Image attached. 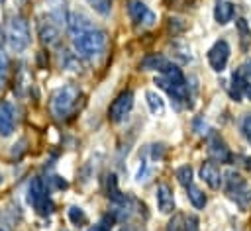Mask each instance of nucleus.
<instances>
[{"label":"nucleus","mask_w":251,"mask_h":231,"mask_svg":"<svg viewBox=\"0 0 251 231\" xmlns=\"http://www.w3.org/2000/svg\"><path fill=\"white\" fill-rule=\"evenodd\" d=\"M69 219H71L73 225H84L86 223V213L80 208L73 206V208H69Z\"/></svg>","instance_id":"4be33fe9"},{"label":"nucleus","mask_w":251,"mask_h":231,"mask_svg":"<svg viewBox=\"0 0 251 231\" xmlns=\"http://www.w3.org/2000/svg\"><path fill=\"white\" fill-rule=\"evenodd\" d=\"M241 131H243V135L251 141V114L243 116V119H241Z\"/></svg>","instance_id":"393cba45"},{"label":"nucleus","mask_w":251,"mask_h":231,"mask_svg":"<svg viewBox=\"0 0 251 231\" xmlns=\"http://www.w3.org/2000/svg\"><path fill=\"white\" fill-rule=\"evenodd\" d=\"M14 127H16V112L10 102L2 100L0 102V135L2 137L12 135Z\"/></svg>","instance_id":"1a4fd4ad"},{"label":"nucleus","mask_w":251,"mask_h":231,"mask_svg":"<svg viewBox=\"0 0 251 231\" xmlns=\"http://www.w3.org/2000/svg\"><path fill=\"white\" fill-rule=\"evenodd\" d=\"M169 63H171V61H167L163 55H149V57L143 59L141 67L147 69V70H159V72H163V70L169 67Z\"/></svg>","instance_id":"f3484780"},{"label":"nucleus","mask_w":251,"mask_h":231,"mask_svg":"<svg viewBox=\"0 0 251 231\" xmlns=\"http://www.w3.org/2000/svg\"><path fill=\"white\" fill-rule=\"evenodd\" d=\"M4 35H6L8 47L16 53H22L29 45V27H27V22L22 16H12L6 22Z\"/></svg>","instance_id":"7ed1b4c3"},{"label":"nucleus","mask_w":251,"mask_h":231,"mask_svg":"<svg viewBox=\"0 0 251 231\" xmlns=\"http://www.w3.org/2000/svg\"><path fill=\"white\" fill-rule=\"evenodd\" d=\"M0 231H2V229H0Z\"/></svg>","instance_id":"c756f323"},{"label":"nucleus","mask_w":251,"mask_h":231,"mask_svg":"<svg viewBox=\"0 0 251 231\" xmlns=\"http://www.w3.org/2000/svg\"><path fill=\"white\" fill-rule=\"evenodd\" d=\"M47 18L53 20L57 25L67 23V12H65V0H49L47 2Z\"/></svg>","instance_id":"4468645a"},{"label":"nucleus","mask_w":251,"mask_h":231,"mask_svg":"<svg viewBox=\"0 0 251 231\" xmlns=\"http://www.w3.org/2000/svg\"><path fill=\"white\" fill-rule=\"evenodd\" d=\"M94 12H98L100 16H108L112 10V0H86Z\"/></svg>","instance_id":"412c9836"},{"label":"nucleus","mask_w":251,"mask_h":231,"mask_svg":"<svg viewBox=\"0 0 251 231\" xmlns=\"http://www.w3.org/2000/svg\"><path fill=\"white\" fill-rule=\"evenodd\" d=\"M27 198H29V204L35 208L37 213L47 215V213L53 211V204H51V200L47 196V188H45V184H43L41 178H33L31 180V184H29V196Z\"/></svg>","instance_id":"20e7f679"},{"label":"nucleus","mask_w":251,"mask_h":231,"mask_svg":"<svg viewBox=\"0 0 251 231\" xmlns=\"http://www.w3.org/2000/svg\"><path fill=\"white\" fill-rule=\"evenodd\" d=\"M239 74H241L245 80H251V61H249V63H245V65L239 69Z\"/></svg>","instance_id":"a878e982"},{"label":"nucleus","mask_w":251,"mask_h":231,"mask_svg":"<svg viewBox=\"0 0 251 231\" xmlns=\"http://www.w3.org/2000/svg\"><path fill=\"white\" fill-rule=\"evenodd\" d=\"M39 37L45 45H55L59 43V25L53 20H41L39 22Z\"/></svg>","instance_id":"ddd939ff"},{"label":"nucleus","mask_w":251,"mask_h":231,"mask_svg":"<svg viewBox=\"0 0 251 231\" xmlns=\"http://www.w3.org/2000/svg\"><path fill=\"white\" fill-rule=\"evenodd\" d=\"M73 47H75L78 57L92 59V57H96V55H100L104 51V47H106V33L102 29L88 27V29L73 35Z\"/></svg>","instance_id":"f257e3e1"},{"label":"nucleus","mask_w":251,"mask_h":231,"mask_svg":"<svg viewBox=\"0 0 251 231\" xmlns=\"http://www.w3.org/2000/svg\"><path fill=\"white\" fill-rule=\"evenodd\" d=\"M145 98H147V106H149L151 114H155V116H163V112H165V100H163L157 92H153V90L145 92Z\"/></svg>","instance_id":"a211bd4d"},{"label":"nucleus","mask_w":251,"mask_h":231,"mask_svg":"<svg viewBox=\"0 0 251 231\" xmlns=\"http://www.w3.org/2000/svg\"><path fill=\"white\" fill-rule=\"evenodd\" d=\"M196 217H192V215H182V213H178V215H175L171 221H169V229L167 231H196Z\"/></svg>","instance_id":"2eb2a0df"},{"label":"nucleus","mask_w":251,"mask_h":231,"mask_svg":"<svg viewBox=\"0 0 251 231\" xmlns=\"http://www.w3.org/2000/svg\"><path fill=\"white\" fill-rule=\"evenodd\" d=\"M127 12H129V18L137 25H153L155 23V14L141 0H131L127 6Z\"/></svg>","instance_id":"0eeeda50"},{"label":"nucleus","mask_w":251,"mask_h":231,"mask_svg":"<svg viewBox=\"0 0 251 231\" xmlns=\"http://www.w3.org/2000/svg\"><path fill=\"white\" fill-rule=\"evenodd\" d=\"M155 198H157V208L161 213H171L175 209V194L169 184H159Z\"/></svg>","instance_id":"f8f14e48"},{"label":"nucleus","mask_w":251,"mask_h":231,"mask_svg":"<svg viewBox=\"0 0 251 231\" xmlns=\"http://www.w3.org/2000/svg\"><path fill=\"white\" fill-rule=\"evenodd\" d=\"M0 182H2V172H0Z\"/></svg>","instance_id":"c85d7f7f"},{"label":"nucleus","mask_w":251,"mask_h":231,"mask_svg":"<svg viewBox=\"0 0 251 231\" xmlns=\"http://www.w3.org/2000/svg\"><path fill=\"white\" fill-rule=\"evenodd\" d=\"M229 45H227V41H224V39H220V41H216L212 47H210V51H208V63H210V67L216 70V72H222L224 69H226V65H227V61H229Z\"/></svg>","instance_id":"423d86ee"},{"label":"nucleus","mask_w":251,"mask_h":231,"mask_svg":"<svg viewBox=\"0 0 251 231\" xmlns=\"http://www.w3.org/2000/svg\"><path fill=\"white\" fill-rule=\"evenodd\" d=\"M186 192H188V200L192 202V206H194V208H198V209H200V208H204V206H206V196H204V192H202L200 188H196V186L192 184V186H188V188H186Z\"/></svg>","instance_id":"6ab92c4d"},{"label":"nucleus","mask_w":251,"mask_h":231,"mask_svg":"<svg viewBox=\"0 0 251 231\" xmlns=\"http://www.w3.org/2000/svg\"><path fill=\"white\" fill-rule=\"evenodd\" d=\"M169 2H171V0H169Z\"/></svg>","instance_id":"7c9ffc66"},{"label":"nucleus","mask_w":251,"mask_h":231,"mask_svg":"<svg viewBox=\"0 0 251 231\" xmlns=\"http://www.w3.org/2000/svg\"><path fill=\"white\" fill-rule=\"evenodd\" d=\"M208 155H210L212 161H218V162H229L231 161L229 149L226 147L224 139L220 135H216V133L208 139Z\"/></svg>","instance_id":"6e6552de"},{"label":"nucleus","mask_w":251,"mask_h":231,"mask_svg":"<svg viewBox=\"0 0 251 231\" xmlns=\"http://www.w3.org/2000/svg\"><path fill=\"white\" fill-rule=\"evenodd\" d=\"M200 178L212 188V190H218L222 186V170L220 166L214 162V161H206L202 166H200Z\"/></svg>","instance_id":"9b49d317"},{"label":"nucleus","mask_w":251,"mask_h":231,"mask_svg":"<svg viewBox=\"0 0 251 231\" xmlns=\"http://www.w3.org/2000/svg\"><path fill=\"white\" fill-rule=\"evenodd\" d=\"M108 196H110L112 200H116V202H124V196H122L120 190H118V182H116V176H114V174L108 176Z\"/></svg>","instance_id":"5701e85b"},{"label":"nucleus","mask_w":251,"mask_h":231,"mask_svg":"<svg viewBox=\"0 0 251 231\" xmlns=\"http://www.w3.org/2000/svg\"><path fill=\"white\" fill-rule=\"evenodd\" d=\"M155 84L159 88H163L169 96H173V100H178V102H184L188 98V90H186V84H178V82H173L169 78H165L163 74L155 78Z\"/></svg>","instance_id":"9d476101"},{"label":"nucleus","mask_w":251,"mask_h":231,"mask_svg":"<svg viewBox=\"0 0 251 231\" xmlns=\"http://www.w3.org/2000/svg\"><path fill=\"white\" fill-rule=\"evenodd\" d=\"M176 180H178V184L184 186V188L192 186V168H190L188 164L178 166V168H176Z\"/></svg>","instance_id":"aec40b11"},{"label":"nucleus","mask_w":251,"mask_h":231,"mask_svg":"<svg viewBox=\"0 0 251 231\" xmlns=\"http://www.w3.org/2000/svg\"><path fill=\"white\" fill-rule=\"evenodd\" d=\"M131 108H133V92H131V90H126V92H122V94L110 104V110H108L110 121L118 123V121L126 119V116L131 112Z\"/></svg>","instance_id":"39448f33"},{"label":"nucleus","mask_w":251,"mask_h":231,"mask_svg":"<svg viewBox=\"0 0 251 231\" xmlns=\"http://www.w3.org/2000/svg\"><path fill=\"white\" fill-rule=\"evenodd\" d=\"M86 231H108V227H106V225H102V223H98V225H92V227H88Z\"/></svg>","instance_id":"bb28decb"},{"label":"nucleus","mask_w":251,"mask_h":231,"mask_svg":"<svg viewBox=\"0 0 251 231\" xmlns=\"http://www.w3.org/2000/svg\"><path fill=\"white\" fill-rule=\"evenodd\" d=\"M243 94L251 100V84H249V82H245V86H243Z\"/></svg>","instance_id":"cd10ccee"},{"label":"nucleus","mask_w":251,"mask_h":231,"mask_svg":"<svg viewBox=\"0 0 251 231\" xmlns=\"http://www.w3.org/2000/svg\"><path fill=\"white\" fill-rule=\"evenodd\" d=\"M6 76H8V57L0 49V88L6 84Z\"/></svg>","instance_id":"b1692460"},{"label":"nucleus","mask_w":251,"mask_h":231,"mask_svg":"<svg viewBox=\"0 0 251 231\" xmlns=\"http://www.w3.org/2000/svg\"><path fill=\"white\" fill-rule=\"evenodd\" d=\"M233 14H235V10H233V6L229 2H226V0H218L216 2V6H214V18H216V22L220 25L231 22Z\"/></svg>","instance_id":"dca6fc26"},{"label":"nucleus","mask_w":251,"mask_h":231,"mask_svg":"<svg viewBox=\"0 0 251 231\" xmlns=\"http://www.w3.org/2000/svg\"><path fill=\"white\" fill-rule=\"evenodd\" d=\"M78 96H80V90L75 84H67V86L59 88L51 98L53 116L59 117V119H67L75 112V108L78 104Z\"/></svg>","instance_id":"f03ea898"}]
</instances>
